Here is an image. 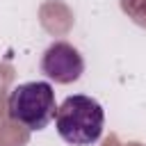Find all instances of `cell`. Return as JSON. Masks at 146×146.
<instances>
[{"label": "cell", "mask_w": 146, "mask_h": 146, "mask_svg": "<svg viewBox=\"0 0 146 146\" xmlns=\"http://www.w3.org/2000/svg\"><path fill=\"white\" fill-rule=\"evenodd\" d=\"M55 125L66 144L89 146L98 141L103 135V125H105L103 105L84 94L68 96L55 110Z\"/></svg>", "instance_id": "cell-1"}, {"label": "cell", "mask_w": 146, "mask_h": 146, "mask_svg": "<svg viewBox=\"0 0 146 146\" xmlns=\"http://www.w3.org/2000/svg\"><path fill=\"white\" fill-rule=\"evenodd\" d=\"M55 91L50 82H23L16 84L7 98V112L11 121L27 130H43L55 119Z\"/></svg>", "instance_id": "cell-2"}, {"label": "cell", "mask_w": 146, "mask_h": 146, "mask_svg": "<svg viewBox=\"0 0 146 146\" xmlns=\"http://www.w3.org/2000/svg\"><path fill=\"white\" fill-rule=\"evenodd\" d=\"M41 71L46 78H50L57 84H71L78 82L84 73V59L78 48H73L66 41H55L46 48L41 57Z\"/></svg>", "instance_id": "cell-3"}]
</instances>
